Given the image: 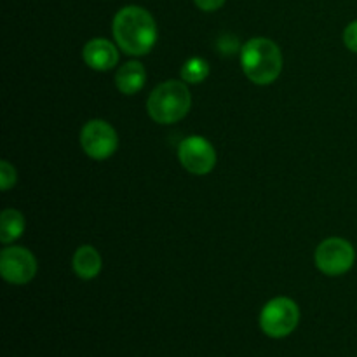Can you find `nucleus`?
<instances>
[{"label":"nucleus","instance_id":"1","mask_svg":"<svg viewBox=\"0 0 357 357\" xmlns=\"http://www.w3.org/2000/svg\"><path fill=\"white\" fill-rule=\"evenodd\" d=\"M112 28L119 47L132 56L150 52L157 40V26L152 14L138 6L122 7L115 14Z\"/></svg>","mask_w":357,"mask_h":357},{"label":"nucleus","instance_id":"2","mask_svg":"<svg viewBox=\"0 0 357 357\" xmlns=\"http://www.w3.org/2000/svg\"><path fill=\"white\" fill-rule=\"evenodd\" d=\"M241 65L251 82L267 86L278 79L282 70L281 49L268 38H251L241 51Z\"/></svg>","mask_w":357,"mask_h":357},{"label":"nucleus","instance_id":"3","mask_svg":"<svg viewBox=\"0 0 357 357\" xmlns=\"http://www.w3.org/2000/svg\"><path fill=\"white\" fill-rule=\"evenodd\" d=\"M192 96L188 87L180 80H167L153 89L146 108L150 117L159 124H174L188 114Z\"/></svg>","mask_w":357,"mask_h":357},{"label":"nucleus","instance_id":"4","mask_svg":"<svg viewBox=\"0 0 357 357\" xmlns=\"http://www.w3.org/2000/svg\"><path fill=\"white\" fill-rule=\"evenodd\" d=\"M300 321V310L286 296L271 300L260 314V328L271 338H284L295 331Z\"/></svg>","mask_w":357,"mask_h":357},{"label":"nucleus","instance_id":"5","mask_svg":"<svg viewBox=\"0 0 357 357\" xmlns=\"http://www.w3.org/2000/svg\"><path fill=\"white\" fill-rule=\"evenodd\" d=\"M356 251L349 241L331 237L321 243L316 251V265L326 275H342L354 265Z\"/></svg>","mask_w":357,"mask_h":357},{"label":"nucleus","instance_id":"6","mask_svg":"<svg viewBox=\"0 0 357 357\" xmlns=\"http://www.w3.org/2000/svg\"><path fill=\"white\" fill-rule=\"evenodd\" d=\"M117 132L108 122L91 121L80 132V145L93 159H108L117 150Z\"/></svg>","mask_w":357,"mask_h":357},{"label":"nucleus","instance_id":"7","mask_svg":"<svg viewBox=\"0 0 357 357\" xmlns=\"http://www.w3.org/2000/svg\"><path fill=\"white\" fill-rule=\"evenodd\" d=\"M181 166L194 174H208L216 164V153L211 143L201 136H188L178 146Z\"/></svg>","mask_w":357,"mask_h":357},{"label":"nucleus","instance_id":"8","mask_svg":"<svg viewBox=\"0 0 357 357\" xmlns=\"http://www.w3.org/2000/svg\"><path fill=\"white\" fill-rule=\"evenodd\" d=\"M0 271L2 278L10 284H24L31 281L37 272L35 257L24 248H6L0 255Z\"/></svg>","mask_w":357,"mask_h":357},{"label":"nucleus","instance_id":"9","mask_svg":"<svg viewBox=\"0 0 357 357\" xmlns=\"http://www.w3.org/2000/svg\"><path fill=\"white\" fill-rule=\"evenodd\" d=\"M84 61L91 66L93 70H110L112 66L117 65L119 52L115 45L107 38H93L84 45Z\"/></svg>","mask_w":357,"mask_h":357},{"label":"nucleus","instance_id":"10","mask_svg":"<svg viewBox=\"0 0 357 357\" xmlns=\"http://www.w3.org/2000/svg\"><path fill=\"white\" fill-rule=\"evenodd\" d=\"M146 73L142 63L129 61L115 75V84H117L119 91L124 94H135L145 86Z\"/></svg>","mask_w":357,"mask_h":357},{"label":"nucleus","instance_id":"11","mask_svg":"<svg viewBox=\"0 0 357 357\" xmlns=\"http://www.w3.org/2000/svg\"><path fill=\"white\" fill-rule=\"evenodd\" d=\"M73 271L80 279H93L101 271V257L93 246H80L73 255Z\"/></svg>","mask_w":357,"mask_h":357},{"label":"nucleus","instance_id":"12","mask_svg":"<svg viewBox=\"0 0 357 357\" xmlns=\"http://www.w3.org/2000/svg\"><path fill=\"white\" fill-rule=\"evenodd\" d=\"M24 232V218L16 209H6L0 216V241L9 244Z\"/></svg>","mask_w":357,"mask_h":357},{"label":"nucleus","instance_id":"13","mask_svg":"<svg viewBox=\"0 0 357 357\" xmlns=\"http://www.w3.org/2000/svg\"><path fill=\"white\" fill-rule=\"evenodd\" d=\"M209 73V65L206 59L202 58H192L181 68V79L187 80V82L197 84L208 77Z\"/></svg>","mask_w":357,"mask_h":357},{"label":"nucleus","instance_id":"14","mask_svg":"<svg viewBox=\"0 0 357 357\" xmlns=\"http://www.w3.org/2000/svg\"><path fill=\"white\" fill-rule=\"evenodd\" d=\"M14 183H16V171L7 160H3L0 164V187L2 190H9Z\"/></svg>","mask_w":357,"mask_h":357},{"label":"nucleus","instance_id":"15","mask_svg":"<svg viewBox=\"0 0 357 357\" xmlns=\"http://www.w3.org/2000/svg\"><path fill=\"white\" fill-rule=\"evenodd\" d=\"M344 42L352 52H357V21H352L344 31Z\"/></svg>","mask_w":357,"mask_h":357},{"label":"nucleus","instance_id":"16","mask_svg":"<svg viewBox=\"0 0 357 357\" xmlns=\"http://www.w3.org/2000/svg\"><path fill=\"white\" fill-rule=\"evenodd\" d=\"M194 2H195V6L199 7V9L211 13V10L220 9V7L225 3V0H194Z\"/></svg>","mask_w":357,"mask_h":357}]
</instances>
